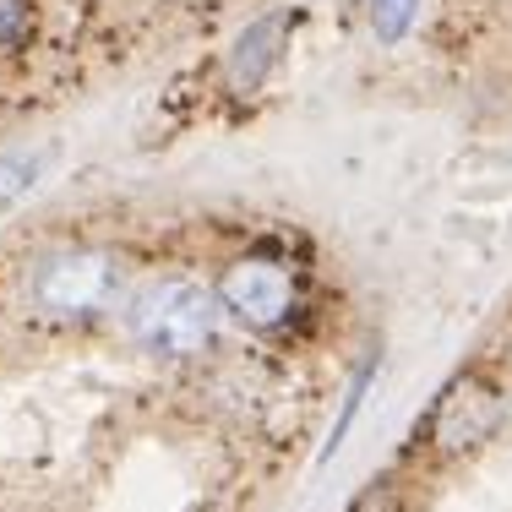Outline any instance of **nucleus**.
<instances>
[{"instance_id":"nucleus-1","label":"nucleus","mask_w":512,"mask_h":512,"mask_svg":"<svg viewBox=\"0 0 512 512\" xmlns=\"http://www.w3.org/2000/svg\"><path fill=\"white\" fill-rule=\"evenodd\" d=\"M218 295H207L197 278H153L137 300H131V333L148 355L191 360L218 338Z\"/></svg>"},{"instance_id":"nucleus-2","label":"nucleus","mask_w":512,"mask_h":512,"mask_svg":"<svg viewBox=\"0 0 512 512\" xmlns=\"http://www.w3.org/2000/svg\"><path fill=\"white\" fill-rule=\"evenodd\" d=\"M126 295V262L115 251H93V246H66L33 262L28 273V300L44 316L60 322H77Z\"/></svg>"},{"instance_id":"nucleus-6","label":"nucleus","mask_w":512,"mask_h":512,"mask_svg":"<svg viewBox=\"0 0 512 512\" xmlns=\"http://www.w3.org/2000/svg\"><path fill=\"white\" fill-rule=\"evenodd\" d=\"M39 39V0H0V55H22Z\"/></svg>"},{"instance_id":"nucleus-8","label":"nucleus","mask_w":512,"mask_h":512,"mask_svg":"<svg viewBox=\"0 0 512 512\" xmlns=\"http://www.w3.org/2000/svg\"><path fill=\"white\" fill-rule=\"evenodd\" d=\"M349 512H409V496L393 474H382V480H371L355 502H349Z\"/></svg>"},{"instance_id":"nucleus-4","label":"nucleus","mask_w":512,"mask_h":512,"mask_svg":"<svg viewBox=\"0 0 512 512\" xmlns=\"http://www.w3.org/2000/svg\"><path fill=\"white\" fill-rule=\"evenodd\" d=\"M502 414H507L502 387L480 371H463L436 393L431 414H425V447H431L436 458H463L480 442H491Z\"/></svg>"},{"instance_id":"nucleus-3","label":"nucleus","mask_w":512,"mask_h":512,"mask_svg":"<svg viewBox=\"0 0 512 512\" xmlns=\"http://www.w3.org/2000/svg\"><path fill=\"white\" fill-rule=\"evenodd\" d=\"M218 306L235 316L246 333H278L300 311V278L278 251H251L218 284Z\"/></svg>"},{"instance_id":"nucleus-7","label":"nucleus","mask_w":512,"mask_h":512,"mask_svg":"<svg viewBox=\"0 0 512 512\" xmlns=\"http://www.w3.org/2000/svg\"><path fill=\"white\" fill-rule=\"evenodd\" d=\"M365 11H371L376 39H382V44H398V39L414 28V11H420V0H365Z\"/></svg>"},{"instance_id":"nucleus-9","label":"nucleus","mask_w":512,"mask_h":512,"mask_svg":"<svg viewBox=\"0 0 512 512\" xmlns=\"http://www.w3.org/2000/svg\"><path fill=\"white\" fill-rule=\"evenodd\" d=\"M365 387H371V365L349 382V398H344V409H338V425H333V442H327V453L322 458H333L338 447H344V436H349V425H355V414H360V404H365Z\"/></svg>"},{"instance_id":"nucleus-5","label":"nucleus","mask_w":512,"mask_h":512,"mask_svg":"<svg viewBox=\"0 0 512 512\" xmlns=\"http://www.w3.org/2000/svg\"><path fill=\"white\" fill-rule=\"evenodd\" d=\"M278 50H284V17H262L251 33H240L235 50H229V88L235 93H251L267 82V71L278 66Z\"/></svg>"}]
</instances>
